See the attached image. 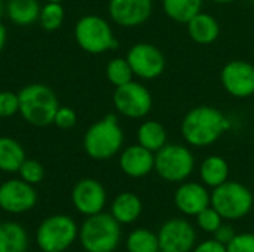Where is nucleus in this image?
<instances>
[{"label": "nucleus", "mask_w": 254, "mask_h": 252, "mask_svg": "<svg viewBox=\"0 0 254 252\" xmlns=\"http://www.w3.org/2000/svg\"><path fill=\"white\" fill-rule=\"evenodd\" d=\"M79 238L86 252H113L121 241V224L112 214L98 212L85 220Z\"/></svg>", "instance_id": "4"}, {"label": "nucleus", "mask_w": 254, "mask_h": 252, "mask_svg": "<svg viewBox=\"0 0 254 252\" xmlns=\"http://www.w3.org/2000/svg\"><path fill=\"white\" fill-rule=\"evenodd\" d=\"M71 201L80 214L89 217L103 212L107 202V193L100 181L94 178H83L74 186Z\"/></svg>", "instance_id": "15"}, {"label": "nucleus", "mask_w": 254, "mask_h": 252, "mask_svg": "<svg viewBox=\"0 0 254 252\" xmlns=\"http://www.w3.org/2000/svg\"><path fill=\"white\" fill-rule=\"evenodd\" d=\"M113 105L119 114L128 119H141L150 113L153 100L144 85L131 80L115 89Z\"/></svg>", "instance_id": "9"}, {"label": "nucleus", "mask_w": 254, "mask_h": 252, "mask_svg": "<svg viewBox=\"0 0 254 252\" xmlns=\"http://www.w3.org/2000/svg\"><path fill=\"white\" fill-rule=\"evenodd\" d=\"M225 91L235 98H249L254 94V65L244 59L229 61L220 71Z\"/></svg>", "instance_id": "11"}, {"label": "nucleus", "mask_w": 254, "mask_h": 252, "mask_svg": "<svg viewBox=\"0 0 254 252\" xmlns=\"http://www.w3.org/2000/svg\"><path fill=\"white\" fill-rule=\"evenodd\" d=\"M37 202L34 187L24 180H9L0 186V208L10 214L30 211Z\"/></svg>", "instance_id": "13"}, {"label": "nucleus", "mask_w": 254, "mask_h": 252, "mask_svg": "<svg viewBox=\"0 0 254 252\" xmlns=\"http://www.w3.org/2000/svg\"><path fill=\"white\" fill-rule=\"evenodd\" d=\"M211 195L207 186L199 183H183L174 193V203L177 209L190 217H196L201 211L210 206Z\"/></svg>", "instance_id": "16"}, {"label": "nucleus", "mask_w": 254, "mask_h": 252, "mask_svg": "<svg viewBox=\"0 0 254 252\" xmlns=\"http://www.w3.org/2000/svg\"><path fill=\"white\" fill-rule=\"evenodd\" d=\"M228 252H254V233H241L226 245Z\"/></svg>", "instance_id": "32"}, {"label": "nucleus", "mask_w": 254, "mask_h": 252, "mask_svg": "<svg viewBox=\"0 0 254 252\" xmlns=\"http://www.w3.org/2000/svg\"><path fill=\"white\" fill-rule=\"evenodd\" d=\"M153 0H109V15L124 28L143 25L152 15Z\"/></svg>", "instance_id": "14"}, {"label": "nucleus", "mask_w": 254, "mask_h": 252, "mask_svg": "<svg viewBox=\"0 0 254 252\" xmlns=\"http://www.w3.org/2000/svg\"><path fill=\"white\" fill-rule=\"evenodd\" d=\"M19 111V98L18 94L10 91L0 92V117H10Z\"/></svg>", "instance_id": "31"}, {"label": "nucleus", "mask_w": 254, "mask_h": 252, "mask_svg": "<svg viewBox=\"0 0 254 252\" xmlns=\"http://www.w3.org/2000/svg\"><path fill=\"white\" fill-rule=\"evenodd\" d=\"M210 205L223 220L235 221L244 218L254 205L253 193L241 183L226 181L213 189Z\"/></svg>", "instance_id": "5"}, {"label": "nucleus", "mask_w": 254, "mask_h": 252, "mask_svg": "<svg viewBox=\"0 0 254 252\" xmlns=\"http://www.w3.org/2000/svg\"><path fill=\"white\" fill-rule=\"evenodd\" d=\"M18 172L21 175V180H24L31 186L39 184L45 178V168L42 166L40 162L33 159H25Z\"/></svg>", "instance_id": "29"}, {"label": "nucleus", "mask_w": 254, "mask_h": 252, "mask_svg": "<svg viewBox=\"0 0 254 252\" xmlns=\"http://www.w3.org/2000/svg\"><path fill=\"white\" fill-rule=\"evenodd\" d=\"M24 160L25 151L22 146L10 137H0V171L18 172Z\"/></svg>", "instance_id": "23"}, {"label": "nucleus", "mask_w": 254, "mask_h": 252, "mask_svg": "<svg viewBox=\"0 0 254 252\" xmlns=\"http://www.w3.org/2000/svg\"><path fill=\"white\" fill-rule=\"evenodd\" d=\"M77 122L76 111L70 107H58L55 117H54V125L61 128V129H68L73 128Z\"/></svg>", "instance_id": "33"}, {"label": "nucleus", "mask_w": 254, "mask_h": 252, "mask_svg": "<svg viewBox=\"0 0 254 252\" xmlns=\"http://www.w3.org/2000/svg\"><path fill=\"white\" fill-rule=\"evenodd\" d=\"M231 120L213 105H198L182 120V137L192 147H208L220 140L229 129Z\"/></svg>", "instance_id": "1"}, {"label": "nucleus", "mask_w": 254, "mask_h": 252, "mask_svg": "<svg viewBox=\"0 0 254 252\" xmlns=\"http://www.w3.org/2000/svg\"><path fill=\"white\" fill-rule=\"evenodd\" d=\"M124 131L115 114H107L92 123L83 137V149L94 160H107L116 156L124 146Z\"/></svg>", "instance_id": "2"}, {"label": "nucleus", "mask_w": 254, "mask_h": 252, "mask_svg": "<svg viewBox=\"0 0 254 252\" xmlns=\"http://www.w3.org/2000/svg\"><path fill=\"white\" fill-rule=\"evenodd\" d=\"M199 177L207 187H217L228 181L229 165L222 156H208L199 166Z\"/></svg>", "instance_id": "21"}, {"label": "nucleus", "mask_w": 254, "mask_h": 252, "mask_svg": "<svg viewBox=\"0 0 254 252\" xmlns=\"http://www.w3.org/2000/svg\"><path fill=\"white\" fill-rule=\"evenodd\" d=\"M189 37L198 45H211L220 36V24L219 21L205 12H199L195 15L188 24Z\"/></svg>", "instance_id": "18"}, {"label": "nucleus", "mask_w": 254, "mask_h": 252, "mask_svg": "<svg viewBox=\"0 0 254 252\" xmlns=\"http://www.w3.org/2000/svg\"><path fill=\"white\" fill-rule=\"evenodd\" d=\"M74 39L88 53L98 55L118 48L110 24L98 15H85L74 25Z\"/></svg>", "instance_id": "6"}, {"label": "nucleus", "mask_w": 254, "mask_h": 252, "mask_svg": "<svg viewBox=\"0 0 254 252\" xmlns=\"http://www.w3.org/2000/svg\"><path fill=\"white\" fill-rule=\"evenodd\" d=\"M122 172L131 178H143L155 169V153L135 144L127 147L119 157Z\"/></svg>", "instance_id": "17"}, {"label": "nucleus", "mask_w": 254, "mask_h": 252, "mask_svg": "<svg viewBox=\"0 0 254 252\" xmlns=\"http://www.w3.org/2000/svg\"><path fill=\"white\" fill-rule=\"evenodd\" d=\"M137 140L140 146L156 153L167 144V131L159 122L146 120L138 126Z\"/></svg>", "instance_id": "25"}, {"label": "nucleus", "mask_w": 254, "mask_h": 252, "mask_svg": "<svg viewBox=\"0 0 254 252\" xmlns=\"http://www.w3.org/2000/svg\"><path fill=\"white\" fill-rule=\"evenodd\" d=\"M211 1L219 3V4H229V3H232V1H235V0H211Z\"/></svg>", "instance_id": "38"}, {"label": "nucleus", "mask_w": 254, "mask_h": 252, "mask_svg": "<svg viewBox=\"0 0 254 252\" xmlns=\"http://www.w3.org/2000/svg\"><path fill=\"white\" fill-rule=\"evenodd\" d=\"M128 252H158L161 250L158 235L147 229H137L127 239Z\"/></svg>", "instance_id": "26"}, {"label": "nucleus", "mask_w": 254, "mask_h": 252, "mask_svg": "<svg viewBox=\"0 0 254 252\" xmlns=\"http://www.w3.org/2000/svg\"><path fill=\"white\" fill-rule=\"evenodd\" d=\"M106 76H107V80L115 86H122L128 82L132 80L134 77V73H132V68L128 62L127 58H113L109 61V64L106 65Z\"/></svg>", "instance_id": "27"}, {"label": "nucleus", "mask_w": 254, "mask_h": 252, "mask_svg": "<svg viewBox=\"0 0 254 252\" xmlns=\"http://www.w3.org/2000/svg\"><path fill=\"white\" fill-rule=\"evenodd\" d=\"M161 250L168 252H189L195 248L196 233L193 226L183 218H173L162 224L158 233Z\"/></svg>", "instance_id": "12"}, {"label": "nucleus", "mask_w": 254, "mask_h": 252, "mask_svg": "<svg viewBox=\"0 0 254 252\" xmlns=\"http://www.w3.org/2000/svg\"><path fill=\"white\" fill-rule=\"evenodd\" d=\"M125 58L131 65L134 76L144 80H153L165 70V56L162 50L152 43H135L129 48Z\"/></svg>", "instance_id": "10"}, {"label": "nucleus", "mask_w": 254, "mask_h": 252, "mask_svg": "<svg viewBox=\"0 0 254 252\" xmlns=\"http://www.w3.org/2000/svg\"><path fill=\"white\" fill-rule=\"evenodd\" d=\"M158 252H168V251H164V250H159V251Z\"/></svg>", "instance_id": "40"}, {"label": "nucleus", "mask_w": 254, "mask_h": 252, "mask_svg": "<svg viewBox=\"0 0 254 252\" xmlns=\"http://www.w3.org/2000/svg\"><path fill=\"white\" fill-rule=\"evenodd\" d=\"M6 13L16 25H31L39 21L40 6L37 0H9L6 3Z\"/></svg>", "instance_id": "22"}, {"label": "nucleus", "mask_w": 254, "mask_h": 252, "mask_svg": "<svg viewBox=\"0 0 254 252\" xmlns=\"http://www.w3.org/2000/svg\"><path fill=\"white\" fill-rule=\"evenodd\" d=\"M196 223L199 226L201 230L207 232V233H214L222 224H223V218L222 215L210 205L208 208H205L204 211H201L196 215Z\"/></svg>", "instance_id": "30"}, {"label": "nucleus", "mask_w": 254, "mask_h": 252, "mask_svg": "<svg viewBox=\"0 0 254 252\" xmlns=\"http://www.w3.org/2000/svg\"><path fill=\"white\" fill-rule=\"evenodd\" d=\"M64 21V9L61 3H46L40 7L39 22L43 30L55 31L63 25Z\"/></svg>", "instance_id": "28"}, {"label": "nucleus", "mask_w": 254, "mask_h": 252, "mask_svg": "<svg viewBox=\"0 0 254 252\" xmlns=\"http://www.w3.org/2000/svg\"><path fill=\"white\" fill-rule=\"evenodd\" d=\"M195 168L192 151L182 144H165L155 153V171L168 183H183Z\"/></svg>", "instance_id": "7"}, {"label": "nucleus", "mask_w": 254, "mask_h": 252, "mask_svg": "<svg viewBox=\"0 0 254 252\" xmlns=\"http://www.w3.org/2000/svg\"><path fill=\"white\" fill-rule=\"evenodd\" d=\"M19 113L33 126H48L54 123L60 107L55 92L43 83H31L18 92Z\"/></svg>", "instance_id": "3"}, {"label": "nucleus", "mask_w": 254, "mask_h": 252, "mask_svg": "<svg viewBox=\"0 0 254 252\" xmlns=\"http://www.w3.org/2000/svg\"><path fill=\"white\" fill-rule=\"evenodd\" d=\"M74 220L64 214L45 218L36 233V242L43 252H64L77 238Z\"/></svg>", "instance_id": "8"}, {"label": "nucleus", "mask_w": 254, "mask_h": 252, "mask_svg": "<svg viewBox=\"0 0 254 252\" xmlns=\"http://www.w3.org/2000/svg\"><path fill=\"white\" fill-rule=\"evenodd\" d=\"M3 13H6V3H4L3 0H0V16H1Z\"/></svg>", "instance_id": "37"}, {"label": "nucleus", "mask_w": 254, "mask_h": 252, "mask_svg": "<svg viewBox=\"0 0 254 252\" xmlns=\"http://www.w3.org/2000/svg\"><path fill=\"white\" fill-rule=\"evenodd\" d=\"M143 211V203L140 198L131 192H124L118 195L112 203V215L119 224L134 223Z\"/></svg>", "instance_id": "19"}, {"label": "nucleus", "mask_w": 254, "mask_h": 252, "mask_svg": "<svg viewBox=\"0 0 254 252\" xmlns=\"http://www.w3.org/2000/svg\"><path fill=\"white\" fill-rule=\"evenodd\" d=\"M42 252H43V251H42Z\"/></svg>", "instance_id": "41"}, {"label": "nucleus", "mask_w": 254, "mask_h": 252, "mask_svg": "<svg viewBox=\"0 0 254 252\" xmlns=\"http://www.w3.org/2000/svg\"><path fill=\"white\" fill-rule=\"evenodd\" d=\"M193 252H228V250H226V245L220 244L219 241H216L213 238V239L204 241L199 245H196L193 248Z\"/></svg>", "instance_id": "35"}, {"label": "nucleus", "mask_w": 254, "mask_h": 252, "mask_svg": "<svg viewBox=\"0 0 254 252\" xmlns=\"http://www.w3.org/2000/svg\"><path fill=\"white\" fill-rule=\"evenodd\" d=\"M28 236L18 223L6 221L0 224V252H27Z\"/></svg>", "instance_id": "20"}, {"label": "nucleus", "mask_w": 254, "mask_h": 252, "mask_svg": "<svg viewBox=\"0 0 254 252\" xmlns=\"http://www.w3.org/2000/svg\"><path fill=\"white\" fill-rule=\"evenodd\" d=\"M4 45H6V28H4V25L0 22V52L3 50Z\"/></svg>", "instance_id": "36"}, {"label": "nucleus", "mask_w": 254, "mask_h": 252, "mask_svg": "<svg viewBox=\"0 0 254 252\" xmlns=\"http://www.w3.org/2000/svg\"><path fill=\"white\" fill-rule=\"evenodd\" d=\"M46 3H61L63 0H45Z\"/></svg>", "instance_id": "39"}, {"label": "nucleus", "mask_w": 254, "mask_h": 252, "mask_svg": "<svg viewBox=\"0 0 254 252\" xmlns=\"http://www.w3.org/2000/svg\"><path fill=\"white\" fill-rule=\"evenodd\" d=\"M204 0H162L165 15L180 24H188L202 10Z\"/></svg>", "instance_id": "24"}, {"label": "nucleus", "mask_w": 254, "mask_h": 252, "mask_svg": "<svg viewBox=\"0 0 254 252\" xmlns=\"http://www.w3.org/2000/svg\"><path fill=\"white\" fill-rule=\"evenodd\" d=\"M235 235H237V233H235L234 227L229 226V224H222V226L213 233L214 239L219 241V242L223 244V245H228V244L235 238Z\"/></svg>", "instance_id": "34"}]
</instances>
